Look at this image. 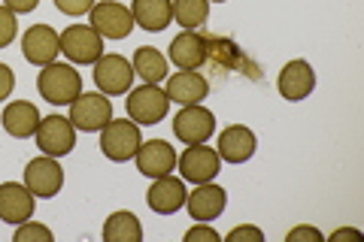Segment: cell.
Here are the masks:
<instances>
[{"mask_svg":"<svg viewBox=\"0 0 364 242\" xmlns=\"http://www.w3.org/2000/svg\"><path fill=\"white\" fill-rule=\"evenodd\" d=\"M37 91L55 106H70L82 94V76L73 70V64H46L37 76Z\"/></svg>","mask_w":364,"mask_h":242,"instance_id":"cell-1","label":"cell"},{"mask_svg":"<svg viewBox=\"0 0 364 242\" xmlns=\"http://www.w3.org/2000/svg\"><path fill=\"white\" fill-rule=\"evenodd\" d=\"M167 112H170V97H167L164 88L143 82L140 88L128 91V115H131L134 124H140V128L164 121Z\"/></svg>","mask_w":364,"mask_h":242,"instance_id":"cell-2","label":"cell"},{"mask_svg":"<svg viewBox=\"0 0 364 242\" xmlns=\"http://www.w3.org/2000/svg\"><path fill=\"white\" fill-rule=\"evenodd\" d=\"M70 121L76 131L97 133L112 121V100L104 91H91V94H79L70 103Z\"/></svg>","mask_w":364,"mask_h":242,"instance_id":"cell-3","label":"cell"},{"mask_svg":"<svg viewBox=\"0 0 364 242\" xmlns=\"http://www.w3.org/2000/svg\"><path fill=\"white\" fill-rule=\"evenodd\" d=\"M215 133V115L200 106V103H188L173 115V136L186 145H200Z\"/></svg>","mask_w":364,"mask_h":242,"instance_id":"cell-4","label":"cell"},{"mask_svg":"<svg viewBox=\"0 0 364 242\" xmlns=\"http://www.w3.org/2000/svg\"><path fill=\"white\" fill-rule=\"evenodd\" d=\"M143 136H140V124L134 121H109L104 131H100V152L104 158L124 164V160H134L136 148H140Z\"/></svg>","mask_w":364,"mask_h":242,"instance_id":"cell-5","label":"cell"},{"mask_svg":"<svg viewBox=\"0 0 364 242\" xmlns=\"http://www.w3.org/2000/svg\"><path fill=\"white\" fill-rule=\"evenodd\" d=\"M88 25L104 40H124V37H131V31L136 28L131 9L122 6L119 0H100L97 6H91Z\"/></svg>","mask_w":364,"mask_h":242,"instance_id":"cell-6","label":"cell"},{"mask_svg":"<svg viewBox=\"0 0 364 242\" xmlns=\"http://www.w3.org/2000/svg\"><path fill=\"white\" fill-rule=\"evenodd\" d=\"M37 148L49 158H64L76 148V128L70 119L64 115H49V119H40V128L33 133Z\"/></svg>","mask_w":364,"mask_h":242,"instance_id":"cell-7","label":"cell"},{"mask_svg":"<svg viewBox=\"0 0 364 242\" xmlns=\"http://www.w3.org/2000/svg\"><path fill=\"white\" fill-rule=\"evenodd\" d=\"M61 52L67 55L70 64H95L104 55V37L91 25H70L61 33Z\"/></svg>","mask_w":364,"mask_h":242,"instance_id":"cell-8","label":"cell"},{"mask_svg":"<svg viewBox=\"0 0 364 242\" xmlns=\"http://www.w3.org/2000/svg\"><path fill=\"white\" fill-rule=\"evenodd\" d=\"M95 85L97 91H104L107 97H119V94H128L131 82H134V67L128 57L122 55H100L95 61Z\"/></svg>","mask_w":364,"mask_h":242,"instance_id":"cell-9","label":"cell"},{"mask_svg":"<svg viewBox=\"0 0 364 242\" xmlns=\"http://www.w3.org/2000/svg\"><path fill=\"white\" fill-rule=\"evenodd\" d=\"M176 167H179V176L182 182H195V185H203V182H213L219 176V167H222V158L213 145H188L186 152L176 158Z\"/></svg>","mask_w":364,"mask_h":242,"instance_id":"cell-10","label":"cell"},{"mask_svg":"<svg viewBox=\"0 0 364 242\" xmlns=\"http://www.w3.org/2000/svg\"><path fill=\"white\" fill-rule=\"evenodd\" d=\"M25 185L33 197H43V200H52L55 194L64 188V170L58 164V158H49V155H40L28 160L25 167Z\"/></svg>","mask_w":364,"mask_h":242,"instance_id":"cell-11","label":"cell"},{"mask_svg":"<svg viewBox=\"0 0 364 242\" xmlns=\"http://www.w3.org/2000/svg\"><path fill=\"white\" fill-rule=\"evenodd\" d=\"M21 55L33 67L55 64V57L61 55V33H55L52 25H31L21 37Z\"/></svg>","mask_w":364,"mask_h":242,"instance_id":"cell-12","label":"cell"},{"mask_svg":"<svg viewBox=\"0 0 364 242\" xmlns=\"http://www.w3.org/2000/svg\"><path fill=\"white\" fill-rule=\"evenodd\" d=\"M134 164L146 179H161L176 170V152L167 140H149V143H140Z\"/></svg>","mask_w":364,"mask_h":242,"instance_id":"cell-13","label":"cell"},{"mask_svg":"<svg viewBox=\"0 0 364 242\" xmlns=\"http://www.w3.org/2000/svg\"><path fill=\"white\" fill-rule=\"evenodd\" d=\"M277 88H279V94L286 97L289 103H298L304 97H310L313 91H316V73H313V67L306 64L304 57H294V61H289L279 70Z\"/></svg>","mask_w":364,"mask_h":242,"instance_id":"cell-14","label":"cell"},{"mask_svg":"<svg viewBox=\"0 0 364 242\" xmlns=\"http://www.w3.org/2000/svg\"><path fill=\"white\" fill-rule=\"evenodd\" d=\"M258 148V140L255 133L243 128V124H228V128L219 133V145H215V152L225 164H246V160H252Z\"/></svg>","mask_w":364,"mask_h":242,"instance_id":"cell-15","label":"cell"},{"mask_svg":"<svg viewBox=\"0 0 364 242\" xmlns=\"http://www.w3.org/2000/svg\"><path fill=\"white\" fill-rule=\"evenodd\" d=\"M33 218V194L25 182H4L0 185V221L25 224Z\"/></svg>","mask_w":364,"mask_h":242,"instance_id":"cell-16","label":"cell"},{"mask_svg":"<svg viewBox=\"0 0 364 242\" xmlns=\"http://www.w3.org/2000/svg\"><path fill=\"white\" fill-rule=\"evenodd\" d=\"M228 206V191L222 185H213V182H203L186 197V209L195 221H215Z\"/></svg>","mask_w":364,"mask_h":242,"instance_id":"cell-17","label":"cell"},{"mask_svg":"<svg viewBox=\"0 0 364 242\" xmlns=\"http://www.w3.org/2000/svg\"><path fill=\"white\" fill-rule=\"evenodd\" d=\"M186 197H188L186 182L173 179V176H161L152 182L149 194H146V203H149V209L158 215H173L186 206Z\"/></svg>","mask_w":364,"mask_h":242,"instance_id":"cell-18","label":"cell"},{"mask_svg":"<svg viewBox=\"0 0 364 242\" xmlns=\"http://www.w3.org/2000/svg\"><path fill=\"white\" fill-rule=\"evenodd\" d=\"M164 91H167V97L179 103V106H188V103H203L210 94V82L203 79L200 73L195 70H179L173 76H167L164 79Z\"/></svg>","mask_w":364,"mask_h":242,"instance_id":"cell-19","label":"cell"},{"mask_svg":"<svg viewBox=\"0 0 364 242\" xmlns=\"http://www.w3.org/2000/svg\"><path fill=\"white\" fill-rule=\"evenodd\" d=\"M203 61H207V43H203V37H198V31H182L179 37H173L170 64L176 70H198Z\"/></svg>","mask_w":364,"mask_h":242,"instance_id":"cell-20","label":"cell"},{"mask_svg":"<svg viewBox=\"0 0 364 242\" xmlns=\"http://www.w3.org/2000/svg\"><path fill=\"white\" fill-rule=\"evenodd\" d=\"M0 124H4V131L9 136H16V140H28V136H33L37 128H40V109L33 106V103H28V100H16V103H9V106L4 109Z\"/></svg>","mask_w":364,"mask_h":242,"instance_id":"cell-21","label":"cell"},{"mask_svg":"<svg viewBox=\"0 0 364 242\" xmlns=\"http://www.w3.org/2000/svg\"><path fill=\"white\" fill-rule=\"evenodd\" d=\"M131 16L136 28L149 33H161L170 25V18H173V4L170 0H134Z\"/></svg>","mask_w":364,"mask_h":242,"instance_id":"cell-22","label":"cell"},{"mask_svg":"<svg viewBox=\"0 0 364 242\" xmlns=\"http://www.w3.org/2000/svg\"><path fill=\"white\" fill-rule=\"evenodd\" d=\"M131 67H134V76H140L146 85H161L164 79L170 76L167 70V55L164 52H158L155 45H140V49L134 52V61H131Z\"/></svg>","mask_w":364,"mask_h":242,"instance_id":"cell-23","label":"cell"},{"mask_svg":"<svg viewBox=\"0 0 364 242\" xmlns=\"http://www.w3.org/2000/svg\"><path fill=\"white\" fill-rule=\"evenodd\" d=\"M143 239V227H140V218L134 212L122 209V212H112L104 224V242H140Z\"/></svg>","mask_w":364,"mask_h":242,"instance_id":"cell-24","label":"cell"},{"mask_svg":"<svg viewBox=\"0 0 364 242\" xmlns=\"http://www.w3.org/2000/svg\"><path fill=\"white\" fill-rule=\"evenodd\" d=\"M173 4V18L182 31H198L210 18V0H170Z\"/></svg>","mask_w":364,"mask_h":242,"instance_id":"cell-25","label":"cell"},{"mask_svg":"<svg viewBox=\"0 0 364 242\" xmlns=\"http://www.w3.org/2000/svg\"><path fill=\"white\" fill-rule=\"evenodd\" d=\"M16 242H52V230L46 224H37V221H25V224H16Z\"/></svg>","mask_w":364,"mask_h":242,"instance_id":"cell-26","label":"cell"},{"mask_svg":"<svg viewBox=\"0 0 364 242\" xmlns=\"http://www.w3.org/2000/svg\"><path fill=\"white\" fill-rule=\"evenodd\" d=\"M18 33V21H16V13L6 6H0V49H6L9 43L16 40Z\"/></svg>","mask_w":364,"mask_h":242,"instance_id":"cell-27","label":"cell"},{"mask_svg":"<svg viewBox=\"0 0 364 242\" xmlns=\"http://www.w3.org/2000/svg\"><path fill=\"white\" fill-rule=\"evenodd\" d=\"M219 242V233L210 227V221H198L195 227H188L186 230V242Z\"/></svg>","mask_w":364,"mask_h":242,"instance_id":"cell-28","label":"cell"},{"mask_svg":"<svg viewBox=\"0 0 364 242\" xmlns=\"http://www.w3.org/2000/svg\"><path fill=\"white\" fill-rule=\"evenodd\" d=\"M55 6H58L64 16H88L95 0H55Z\"/></svg>","mask_w":364,"mask_h":242,"instance_id":"cell-29","label":"cell"},{"mask_svg":"<svg viewBox=\"0 0 364 242\" xmlns=\"http://www.w3.org/2000/svg\"><path fill=\"white\" fill-rule=\"evenodd\" d=\"M228 242H237V239H252V242H264V233H261L258 227L252 224H240V227H234V230H228Z\"/></svg>","mask_w":364,"mask_h":242,"instance_id":"cell-30","label":"cell"},{"mask_svg":"<svg viewBox=\"0 0 364 242\" xmlns=\"http://www.w3.org/2000/svg\"><path fill=\"white\" fill-rule=\"evenodd\" d=\"M289 242H301V239H310V242H322V233H318L316 227H294V230H289V236H286Z\"/></svg>","mask_w":364,"mask_h":242,"instance_id":"cell-31","label":"cell"},{"mask_svg":"<svg viewBox=\"0 0 364 242\" xmlns=\"http://www.w3.org/2000/svg\"><path fill=\"white\" fill-rule=\"evenodd\" d=\"M13 88H16V76H13V70H9L6 64H0V100H6L9 94H13Z\"/></svg>","mask_w":364,"mask_h":242,"instance_id":"cell-32","label":"cell"},{"mask_svg":"<svg viewBox=\"0 0 364 242\" xmlns=\"http://www.w3.org/2000/svg\"><path fill=\"white\" fill-rule=\"evenodd\" d=\"M40 0H4V6L6 9H13L16 16H25V13H33L37 9Z\"/></svg>","mask_w":364,"mask_h":242,"instance_id":"cell-33","label":"cell"},{"mask_svg":"<svg viewBox=\"0 0 364 242\" xmlns=\"http://www.w3.org/2000/svg\"><path fill=\"white\" fill-rule=\"evenodd\" d=\"M343 236H352V239H361V230H337V233H331V239H343Z\"/></svg>","mask_w":364,"mask_h":242,"instance_id":"cell-34","label":"cell"},{"mask_svg":"<svg viewBox=\"0 0 364 242\" xmlns=\"http://www.w3.org/2000/svg\"><path fill=\"white\" fill-rule=\"evenodd\" d=\"M210 4H225V0H210Z\"/></svg>","mask_w":364,"mask_h":242,"instance_id":"cell-35","label":"cell"}]
</instances>
